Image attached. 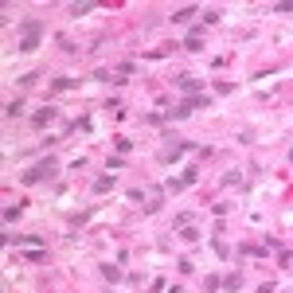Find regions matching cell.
Instances as JSON below:
<instances>
[{"mask_svg": "<svg viewBox=\"0 0 293 293\" xmlns=\"http://www.w3.org/2000/svg\"><path fill=\"white\" fill-rule=\"evenodd\" d=\"M55 172H59V160H55V157H43V160H35V164L23 172L20 180H23V184H39V180H51Z\"/></svg>", "mask_w": 293, "mask_h": 293, "instance_id": "1", "label": "cell"}, {"mask_svg": "<svg viewBox=\"0 0 293 293\" xmlns=\"http://www.w3.org/2000/svg\"><path fill=\"white\" fill-rule=\"evenodd\" d=\"M39 47V20H27L23 23V43H20V51H35Z\"/></svg>", "mask_w": 293, "mask_h": 293, "instance_id": "2", "label": "cell"}, {"mask_svg": "<svg viewBox=\"0 0 293 293\" xmlns=\"http://www.w3.org/2000/svg\"><path fill=\"white\" fill-rule=\"evenodd\" d=\"M188 51H203V27H192V31H188Z\"/></svg>", "mask_w": 293, "mask_h": 293, "instance_id": "3", "label": "cell"}, {"mask_svg": "<svg viewBox=\"0 0 293 293\" xmlns=\"http://www.w3.org/2000/svg\"><path fill=\"white\" fill-rule=\"evenodd\" d=\"M94 8H98L94 0H78V4H67V12H70V16H86V12H94Z\"/></svg>", "mask_w": 293, "mask_h": 293, "instance_id": "4", "label": "cell"}, {"mask_svg": "<svg viewBox=\"0 0 293 293\" xmlns=\"http://www.w3.org/2000/svg\"><path fill=\"white\" fill-rule=\"evenodd\" d=\"M184 106L196 113V110H203V106H211V98H207V94H192V98H184Z\"/></svg>", "mask_w": 293, "mask_h": 293, "instance_id": "5", "label": "cell"}, {"mask_svg": "<svg viewBox=\"0 0 293 293\" xmlns=\"http://www.w3.org/2000/svg\"><path fill=\"white\" fill-rule=\"evenodd\" d=\"M176 86L188 90V94H196V90H200V78H192V74H176Z\"/></svg>", "mask_w": 293, "mask_h": 293, "instance_id": "6", "label": "cell"}, {"mask_svg": "<svg viewBox=\"0 0 293 293\" xmlns=\"http://www.w3.org/2000/svg\"><path fill=\"white\" fill-rule=\"evenodd\" d=\"M223 290H227V293L243 290V274H239V270H235V274H227V278H223Z\"/></svg>", "mask_w": 293, "mask_h": 293, "instance_id": "7", "label": "cell"}, {"mask_svg": "<svg viewBox=\"0 0 293 293\" xmlns=\"http://www.w3.org/2000/svg\"><path fill=\"white\" fill-rule=\"evenodd\" d=\"M23 113V102L20 98H16V102H8V106H4V117H20Z\"/></svg>", "mask_w": 293, "mask_h": 293, "instance_id": "8", "label": "cell"}, {"mask_svg": "<svg viewBox=\"0 0 293 293\" xmlns=\"http://www.w3.org/2000/svg\"><path fill=\"white\" fill-rule=\"evenodd\" d=\"M47 121H55V106H47V110L35 113V125H47Z\"/></svg>", "mask_w": 293, "mask_h": 293, "instance_id": "9", "label": "cell"}, {"mask_svg": "<svg viewBox=\"0 0 293 293\" xmlns=\"http://www.w3.org/2000/svg\"><path fill=\"white\" fill-rule=\"evenodd\" d=\"M110 188H113V176H98V180H94V192H98V196L110 192Z\"/></svg>", "mask_w": 293, "mask_h": 293, "instance_id": "10", "label": "cell"}, {"mask_svg": "<svg viewBox=\"0 0 293 293\" xmlns=\"http://www.w3.org/2000/svg\"><path fill=\"white\" fill-rule=\"evenodd\" d=\"M192 16H196V8H180V12L172 16V20H176V23H188V20H192Z\"/></svg>", "mask_w": 293, "mask_h": 293, "instance_id": "11", "label": "cell"}, {"mask_svg": "<svg viewBox=\"0 0 293 293\" xmlns=\"http://www.w3.org/2000/svg\"><path fill=\"white\" fill-rule=\"evenodd\" d=\"M102 278H106V282H117V278H121V270H117V266H102Z\"/></svg>", "mask_w": 293, "mask_h": 293, "instance_id": "12", "label": "cell"}]
</instances>
